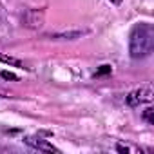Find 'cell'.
<instances>
[{
	"instance_id": "9c48e42d",
	"label": "cell",
	"mask_w": 154,
	"mask_h": 154,
	"mask_svg": "<svg viewBox=\"0 0 154 154\" xmlns=\"http://www.w3.org/2000/svg\"><path fill=\"white\" fill-rule=\"evenodd\" d=\"M0 76H2L4 80H18V76L13 74V72H9V71H2V72H0Z\"/></svg>"
},
{
	"instance_id": "277c9868",
	"label": "cell",
	"mask_w": 154,
	"mask_h": 154,
	"mask_svg": "<svg viewBox=\"0 0 154 154\" xmlns=\"http://www.w3.org/2000/svg\"><path fill=\"white\" fill-rule=\"evenodd\" d=\"M24 24L27 27H40L44 24V13L42 11H36V9H29L26 15H24Z\"/></svg>"
},
{
	"instance_id": "3957f363",
	"label": "cell",
	"mask_w": 154,
	"mask_h": 154,
	"mask_svg": "<svg viewBox=\"0 0 154 154\" xmlns=\"http://www.w3.org/2000/svg\"><path fill=\"white\" fill-rule=\"evenodd\" d=\"M24 141H26L29 147H33V149H36V150H42V152H60V149H56L53 143H49L47 140L36 138V136H26Z\"/></svg>"
},
{
	"instance_id": "8fae6325",
	"label": "cell",
	"mask_w": 154,
	"mask_h": 154,
	"mask_svg": "<svg viewBox=\"0 0 154 154\" xmlns=\"http://www.w3.org/2000/svg\"><path fill=\"white\" fill-rule=\"evenodd\" d=\"M112 2H114V4H120V2H122V0H112Z\"/></svg>"
},
{
	"instance_id": "30bf717a",
	"label": "cell",
	"mask_w": 154,
	"mask_h": 154,
	"mask_svg": "<svg viewBox=\"0 0 154 154\" xmlns=\"http://www.w3.org/2000/svg\"><path fill=\"white\" fill-rule=\"evenodd\" d=\"M105 72H111V67H109V65H102V69L96 72V76H100V74H105Z\"/></svg>"
},
{
	"instance_id": "5b68a950",
	"label": "cell",
	"mask_w": 154,
	"mask_h": 154,
	"mask_svg": "<svg viewBox=\"0 0 154 154\" xmlns=\"http://www.w3.org/2000/svg\"><path fill=\"white\" fill-rule=\"evenodd\" d=\"M84 35V31H67V33H54L51 35V38L56 40H74V38H80Z\"/></svg>"
},
{
	"instance_id": "52a82bcc",
	"label": "cell",
	"mask_w": 154,
	"mask_h": 154,
	"mask_svg": "<svg viewBox=\"0 0 154 154\" xmlns=\"http://www.w3.org/2000/svg\"><path fill=\"white\" fill-rule=\"evenodd\" d=\"M143 120H145L147 123H154V109H152V107H147V109L143 111Z\"/></svg>"
},
{
	"instance_id": "ba28073f",
	"label": "cell",
	"mask_w": 154,
	"mask_h": 154,
	"mask_svg": "<svg viewBox=\"0 0 154 154\" xmlns=\"http://www.w3.org/2000/svg\"><path fill=\"white\" fill-rule=\"evenodd\" d=\"M116 149H118L120 152H136V149H134V147H131V145H123V143H118V145H116Z\"/></svg>"
},
{
	"instance_id": "7a4b0ae2",
	"label": "cell",
	"mask_w": 154,
	"mask_h": 154,
	"mask_svg": "<svg viewBox=\"0 0 154 154\" xmlns=\"http://www.w3.org/2000/svg\"><path fill=\"white\" fill-rule=\"evenodd\" d=\"M154 98V89H152V84H145L141 85L140 89H134L132 93H129L127 96V103L131 107H140L143 103H150Z\"/></svg>"
},
{
	"instance_id": "6da1fadb",
	"label": "cell",
	"mask_w": 154,
	"mask_h": 154,
	"mask_svg": "<svg viewBox=\"0 0 154 154\" xmlns=\"http://www.w3.org/2000/svg\"><path fill=\"white\" fill-rule=\"evenodd\" d=\"M154 49V27L149 22H140L132 27L129 38V53L134 60L147 58Z\"/></svg>"
},
{
	"instance_id": "8992f818",
	"label": "cell",
	"mask_w": 154,
	"mask_h": 154,
	"mask_svg": "<svg viewBox=\"0 0 154 154\" xmlns=\"http://www.w3.org/2000/svg\"><path fill=\"white\" fill-rule=\"evenodd\" d=\"M0 62L2 63H8L11 67H24V62L20 58H15V56H9V54H4V53H0Z\"/></svg>"
}]
</instances>
